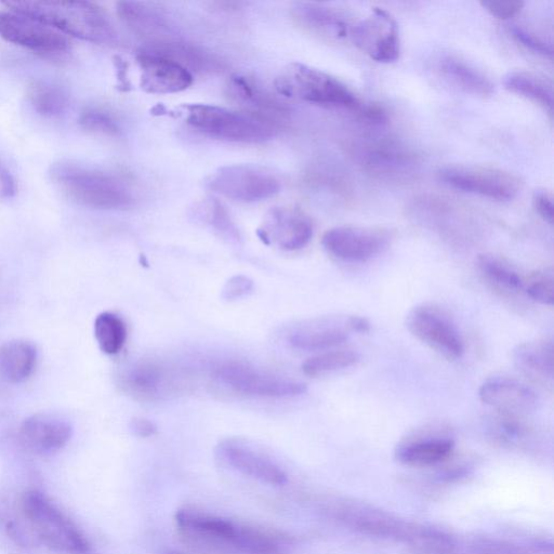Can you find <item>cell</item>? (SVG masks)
Returning a JSON list of instances; mask_svg holds the SVG:
<instances>
[{
  "label": "cell",
  "mask_w": 554,
  "mask_h": 554,
  "mask_svg": "<svg viewBox=\"0 0 554 554\" xmlns=\"http://www.w3.org/2000/svg\"><path fill=\"white\" fill-rule=\"evenodd\" d=\"M50 179L72 202L89 208L117 210L134 205L135 197L120 176L72 161L51 166Z\"/></svg>",
  "instance_id": "obj_1"
},
{
  "label": "cell",
  "mask_w": 554,
  "mask_h": 554,
  "mask_svg": "<svg viewBox=\"0 0 554 554\" xmlns=\"http://www.w3.org/2000/svg\"><path fill=\"white\" fill-rule=\"evenodd\" d=\"M12 12L42 22L64 35L83 41L114 45L117 33L100 7L89 2H6Z\"/></svg>",
  "instance_id": "obj_2"
},
{
  "label": "cell",
  "mask_w": 554,
  "mask_h": 554,
  "mask_svg": "<svg viewBox=\"0 0 554 554\" xmlns=\"http://www.w3.org/2000/svg\"><path fill=\"white\" fill-rule=\"evenodd\" d=\"M275 89L280 95L320 105L324 108L356 111L366 117H382V113L361 98L340 79L321 70L301 63H293L275 81Z\"/></svg>",
  "instance_id": "obj_3"
},
{
  "label": "cell",
  "mask_w": 554,
  "mask_h": 554,
  "mask_svg": "<svg viewBox=\"0 0 554 554\" xmlns=\"http://www.w3.org/2000/svg\"><path fill=\"white\" fill-rule=\"evenodd\" d=\"M186 122L200 133L219 140L261 143L276 135V124L247 112H237L209 104L182 108Z\"/></svg>",
  "instance_id": "obj_4"
},
{
  "label": "cell",
  "mask_w": 554,
  "mask_h": 554,
  "mask_svg": "<svg viewBox=\"0 0 554 554\" xmlns=\"http://www.w3.org/2000/svg\"><path fill=\"white\" fill-rule=\"evenodd\" d=\"M21 510L38 544L68 554H85L89 551L85 535L45 494L38 491L25 493Z\"/></svg>",
  "instance_id": "obj_5"
},
{
  "label": "cell",
  "mask_w": 554,
  "mask_h": 554,
  "mask_svg": "<svg viewBox=\"0 0 554 554\" xmlns=\"http://www.w3.org/2000/svg\"><path fill=\"white\" fill-rule=\"evenodd\" d=\"M439 177L448 187L498 202L516 199L522 189L517 175L495 167L450 165L440 169Z\"/></svg>",
  "instance_id": "obj_6"
},
{
  "label": "cell",
  "mask_w": 554,
  "mask_h": 554,
  "mask_svg": "<svg viewBox=\"0 0 554 554\" xmlns=\"http://www.w3.org/2000/svg\"><path fill=\"white\" fill-rule=\"evenodd\" d=\"M408 331L422 344L448 361H457L465 353V341L459 329L442 308L432 303H421L406 316Z\"/></svg>",
  "instance_id": "obj_7"
},
{
  "label": "cell",
  "mask_w": 554,
  "mask_h": 554,
  "mask_svg": "<svg viewBox=\"0 0 554 554\" xmlns=\"http://www.w3.org/2000/svg\"><path fill=\"white\" fill-rule=\"evenodd\" d=\"M220 384L249 397L268 399L296 398L307 392L303 382L276 376L240 362H226L214 368Z\"/></svg>",
  "instance_id": "obj_8"
},
{
  "label": "cell",
  "mask_w": 554,
  "mask_h": 554,
  "mask_svg": "<svg viewBox=\"0 0 554 554\" xmlns=\"http://www.w3.org/2000/svg\"><path fill=\"white\" fill-rule=\"evenodd\" d=\"M208 187L232 201L255 203L279 193L281 182L266 168L232 165L222 167L211 175Z\"/></svg>",
  "instance_id": "obj_9"
},
{
  "label": "cell",
  "mask_w": 554,
  "mask_h": 554,
  "mask_svg": "<svg viewBox=\"0 0 554 554\" xmlns=\"http://www.w3.org/2000/svg\"><path fill=\"white\" fill-rule=\"evenodd\" d=\"M369 331L371 324L359 315L322 316L295 326L287 341L302 351H328L344 345L352 334Z\"/></svg>",
  "instance_id": "obj_10"
},
{
  "label": "cell",
  "mask_w": 554,
  "mask_h": 554,
  "mask_svg": "<svg viewBox=\"0 0 554 554\" xmlns=\"http://www.w3.org/2000/svg\"><path fill=\"white\" fill-rule=\"evenodd\" d=\"M349 37L356 47L379 63L397 61L401 39L397 21L391 13L375 8L371 15L351 26Z\"/></svg>",
  "instance_id": "obj_11"
},
{
  "label": "cell",
  "mask_w": 554,
  "mask_h": 554,
  "mask_svg": "<svg viewBox=\"0 0 554 554\" xmlns=\"http://www.w3.org/2000/svg\"><path fill=\"white\" fill-rule=\"evenodd\" d=\"M390 232L380 228L336 227L322 237L326 252L345 262H365L380 255L389 246Z\"/></svg>",
  "instance_id": "obj_12"
},
{
  "label": "cell",
  "mask_w": 554,
  "mask_h": 554,
  "mask_svg": "<svg viewBox=\"0 0 554 554\" xmlns=\"http://www.w3.org/2000/svg\"><path fill=\"white\" fill-rule=\"evenodd\" d=\"M0 37L39 54L58 55L70 48L67 35L16 12L0 15Z\"/></svg>",
  "instance_id": "obj_13"
},
{
  "label": "cell",
  "mask_w": 554,
  "mask_h": 554,
  "mask_svg": "<svg viewBox=\"0 0 554 554\" xmlns=\"http://www.w3.org/2000/svg\"><path fill=\"white\" fill-rule=\"evenodd\" d=\"M455 441L442 426H426L408 435L395 448V459L408 467L437 466L454 453Z\"/></svg>",
  "instance_id": "obj_14"
},
{
  "label": "cell",
  "mask_w": 554,
  "mask_h": 554,
  "mask_svg": "<svg viewBox=\"0 0 554 554\" xmlns=\"http://www.w3.org/2000/svg\"><path fill=\"white\" fill-rule=\"evenodd\" d=\"M258 235L267 245H274L286 252H295L310 243L313 224L298 209L274 207L263 220Z\"/></svg>",
  "instance_id": "obj_15"
},
{
  "label": "cell",
  "mask_w": 554,
  "mask_h": 554,
  "mask_svg": "<svg viewBox=\"0 0 554 554\" xmlns=\"http://www.w3.org/2000/svg\"><path fill=\"white\" fill-rule=\"evenodd\" d=\"M480 401L499 414L522 416L536 410L537 393L519 379L494 376L479 388Z\"/></svg>",
  "instance_id": "obj_16"
},
{
  "label": "cell",
  "mask_w": 554,
  "mask_h": 554,
  "mask_svg": "<svg viewBox=\"0 0 554 554\" xmlns=\"http://www.w3.org/2000/svg\"><path fill=\"white\" fill-rule=\"evenodd\" d=\"M137 62L140 86L148 94H177L187 90L193 84V74L173 60L142 50L137 57Z\"/></svg>",
  "instance_id": "obj_17"
},
{
  "label": "cell",
  "mask_w": 554,
  "mask_h": 554,
  "mask_svg": "<svg viewBox=\"0 0 554 554\" xmlns=\"http://www.w3.org/2000/svg\"><path fill=\"white\" fill-rule=\"evenodd\" d=\"M73 429L67 420L55 415L36 414L26 418L20 428V439L31 452L50 455L69 443Z\"/></svg>",
  "instance_id": "obj_18"
},
{
  "label": "cell",
  "mask_w": 554,
  "mask_h": 554,
  "mask_svg": "<svg viewBox=\"0 0 554 554\" xmlns=\"http://www.w3.org/2000/svg\"><path fill=\"white\" fill-rule=\"evenodd\" d=\"M218 454L224 463L248 478L273 486H282L287 482L286 473L280 466L239 442H222Z\"/></svg>",
  "instance_id": "obj_19"
},
{
  "label": "cell",
  "mask_w": 554,
  "mask_h": 554,
  "mask_svg": "<svg viewBox=\"0 0 554 554\" xmlns=\"http://www.w3.org/2000/svg\"><path fill=\"white\" fill-rule=\"evenodd\" d=\"M118 15L136 34L143 37L145 47L164 44L179 39L167 20L155 10L140 4H118Z\"/></svg>",
  "instance_id": "obj_20"
},
{
  "label": "cell",
  "mask_w": 554,
  "mask_h": 554,
  "mask_svg": "<svg viewBox=\"0 0 554 554\" xmlns=\"http://www.w3.org/2000/svg\"><path fill=\"white\" fill-rule=\"evenodd\" d=\"M518 371L538 382L550 384L554 379V344L552 338H539L518 345L512 352Z\"/></svg>",
  "instance_id": "obj_21"
},
{
  "label": "cell",
  "mask_w": 554,
  "mask_h": 554,
  "mask_svg": "<svg viewBox=\"0 0 554 554\" xmlns=\"http://www.w3.org/2000/svg\"><path fill=\"white\" fill-rule=\"evenodd\" d=\"M228 89L231 98L246 108L247 113L266 118L272 123L277 116L285 115L283 105L263 89L254 78L234 75L230 78Z\"/></svg>",
  "instance_id": "obj_22"
},
{
  "label": "cell",
  "mask_w": 554,
  "mask_h": 554,
  "mask_svg": "<svg viewBox=\"0 0 554 554\" xmlns=\"http://www.w3.org/2000/svg\"><path fill=\"white\" fill-rule=\"evenodd\" d=\"M439 71L448 83L466 94L482 98L493 95L495 86L491 79L458 56H443L439 61Z\"/></svg>",
  "instance_id": "obj_23"
},
{
  "label": "cell",
  "mask_w": 554,
  "mask_h": 554,
  "mask_svg": "<svg viewBox=\"0 0 554 554\" xmlns=\"http://www.w3.org/2000/svg\"><path fill=\"white\" fill-rule=\"evenodd\" d=\"M176 522L184 533L206 539L211 543L232 545L237 524L195 510H180Z\"/></svg>",
  "instance_id": "obj_24"
},
{
  "label": "cell",
  "mask_w": 554,
  "mask_h": 554,
  "mask_svg": "<svg viewBox=\"0 0 554 554\" xmlns=\"http://www.w3.org/2000/svg\"><path fill=\"white\" fill-rule=\"evenodd\" d=\"M294 16L309 31L329 38H346L351 25L344 15L333 8L318 4H298Z\"/></svg>",
  "instance_id": "obj_25"
},
{
  "label": "cell",
  "mask_w": 554,
  "mask_h": 554,
  "mask_svg": "<svg viewBox=\"0 0 554 554\" xmlns=\"http://www.w3.org/2000/svg\"><path fill=\"white\" fill-rule=\"evenodd\" d=\"M169 375L161 364L145 361L131 367L123 379L125 390L137 399L155 400L165 393Z\"/></svg>",
  "instance_id": "obj_26"
},
{
  "label": "cell",
  "mask_w": 554,
  "mask_h": 554,
  "mask_svg": "<svg viewBox=\"0 0 554 554\" xmlns=\"http://www.w3.org/2000/svg\"><path fill=\"white\" fill-rule=\"evenodd\" d=\"M37 351L30 341L11 340L0 347V378L9 384H20L35 368Z\"/></svg>",
  "instance_id": "obj_27"
},
{
  "label": "cell",
  "mask_w": 554,
  "mask_h": 554,
  "mask_svg": "<svg viewBox=\"0 0 554 554\" xmlns=\"http://www.w3.org/2000/svg\"><path fill=\"white\" fill-rule=\"evenodd\" d=\"M504 85L512 94L531 100L548 112H553V85L545 77L531 72H512L505 77Z\"/></svg>",
  "instance_id": "obj_28"
},
{
  "label": "cell",
  "mask_w": 554,
  "mask_h": 554,
  "mask_svg": "<svg viewBox=\"0 0 554 554\" xmlns=\"http://www.w3.org/2000/svg\"><path fill=\"white\" fill-rule=\"evenodd\" d=\"M285 538L257 527L237 524L232 547L244 554H280Z\"/></svg>",
  "instance_id": "obj_29"
},
{
  "label": "cell",
  "mask_w": 554,
  "mask_h": 554,
  "mask_svg": "<svg viewBox=\"0 0 554 554\" xmlns=\"http://www.w3.org/2000/svg\"><path fill=\"white\" fill-rule=\"evenodd\" d=\"M477 268L486 280L508 292L523 290L524 277L504 258L493 254L479 255Z\"/></svg>",
  "instance_id": "obj_30"
},
{
  "label": "cell",
  "mask_w": 554,
  "mask_h": 554,
  "mask_svg": "<svg viewBox=\"0 0 554 554\" xmlns=\"http://www.w3.org/2000/svg\"><path fill=\"white\" fill-rule=\"evenodd\" d=\"M28 98L34 110L44 116L56 117L69 108L67 91L58 85L37 81L30 85Z\"/></svg>",
  "instance_id": "obj_31"
},
{
  "label": "cell",
  "mask_w": 554,
  "mask_h": 554,
  "mask_svg": "<svg viewBox=\"0 0 554 554\" xmlns=\"http://www.w3.org/2000/svg\"><path fill=\"white\" fill-rule=\"evenodd\" d=\"M360 354L354 350H328L312 356L302 364V372L309 377H321L344 371L360 362Z\"/></svg>",
  "instance_id": "obj_32"
},
{
  "label": "cell",
  "mask_w": 554,
  "mask_h": 554,
  "mask_svg": "<svg viewBox=\"0 0 554 554\" xmlns=\"http://www.w3.org/2000/svg\"><path fill=\"white\" fill-rule=\"evenodd\" d=\"M95 337L103 353L108 355L118 354L126 344V324L115 313H100L95 321Z\"/></svg>",
  "instance_id": "obj_33"
},
{
  "label": "cell",
  "mask_w": 554,
  "mask_h": 554,
  "mask_svg": "<svg viewBox=\"0 0 554 554\" xmlns=\"http://www.w3.org/2000/svg\"><path fill=\"white\" fill-rule=\"evenodd\" d=\"M523 290L540 305L552 307L554 305V269L552 267L536 270L525 277Z\"/></svg>",
  "instance_id": "obj_34"
},
{
  "label": "cell",
  "mask_w": 554,
  "mask_h": 554,
  "mask_svg": "<svg viewBox=\"0 0 554 554\" xmlns=\"http://www.w3.org/2000/svg\"><path fill=\"white\" fill-rule=\"evenodd\" d=\"M200 210L201 216L219 233L231 240L239 239V232L234 227L228 211L219 202L211 200L204 202Z\"/></svg>",
  "instance_id": "obj_35"
},
{
  "label": "cell",
  "mask_w": 554,
  "mask_h": 554,
  "mask_svg": "<svg viewBox=\"0 0 554 554\" xmlns=\"http://www.w3.org/2000/svg\"><path fill=\"white\" fill-rule=\"evenodd\" d=\"M82 127L90 133L99 135L117 137L121 134V128L118 126L114 118L107 112L99 110H90L85 112L81 120Z\"/></svg>",
  "instance_id": "obj_36"
},
{
  "label": "cell",
  "mask_w": 554,
  "mask_h": 554,
  "mask_svg": "<svg viewBox=\"0 0 554 554\" xmlns=\"http://www.w3.org/2000/svg\"><path fill=\"white\" fill-rule=\"evenodd\" d=\"M511 33L513 37L527 49L536 52L538 55L552 58L553 45L551 41H547V39L536 32L524 28L523 25H512Z\"/></svg>",
  "instance_id": "obj_37"
},
{
  "label": "cell",
  "mask_w": 554,
  "mask_h": 554,
  "mask_svg": "<svg viewBox=\"0 0 554 554\" xmlns=\"http://www.w3.org/2000/svg\"><path fill=\"white\" fill-rule=\"evenodd\" d=\"M481 5L493 17L500 20H509L519 15L525 3L521 0H486Z\"/></svg>",
  "instance_id": "obj_38"
},
{
  "label": "cell",
  "mask_w": 554,
  "mask_h": 554,
  "mask_svg": "<svg viewBox=\"0 0 554 554\" xmlns=\"http://www.w3.org/2000/svg\"><path fill=\"white\" fill-rule=\"evenodd\" d=\"M254 282L245 275H235L224 285L221 297L227 301H236L253 292Z\"/></svg>",
  "instance_id": "obj_39"
},
{
  "label": "cell",
  "mask_w": 554,
  "mask_h": 554,
  "mask_svg": "<svg viewBox=\"0 0 554 554\" xmlns=\"http://www.w3.org/2000/svg\"><path fill=\"white\" fill-rule=\"evenodd\" d=\"M536 213L552 226L554 218L553 196L546 189H538L533 194Z\"/></svg>",
  "instance_id": "obj_40"
},
{
  "label": "cell",
  "mask_w": 554,
  "mask_h": 554,
  "mask_svg": "<svg viewBox=\"0 0 554 554\" xmlns=\"http://www.w3.org/2000/svg\"><path fill=\"white\" fill-rule=\"evenodd\" d=\"M17 193V183L8 168L0 160V200H10Z\"/></svg>",
  "instance_id": "obj_41"
},
{
  "label": "cell",
  "mask_w": 554,
  "mask_h": 554,
  "mask_svg": "<svg viewBox=\"0 0 554 554\" xmlns=\"http://www.w3.org/2000/svg\"><path fill=\"white\" fill-rule=\"evenodd\" d=\"M130 430L136 437L150 438L157 433V427L153 421L145 418H135L130 422Z\"/></svg>",
  "instance_id": "obj_42"
},
{
  "label": "cell",
  "mask_w": 554,
  "mask_h": 554,
  "mask_svg": "<svg viewBox=\"0 0 554 554\" xmlns=\"http://www.w3.org/2000/svg\"><path fill=\"white\" fill-rule=\"evenodd\" d=\"M163 554H187V553L169 550V551L164 552Z\"/></svg>",
  "instance_id": "obj_43"
}]
</instances>
